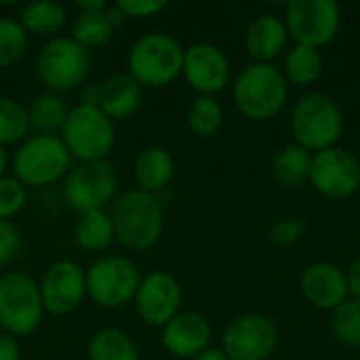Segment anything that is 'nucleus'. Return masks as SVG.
Listing matches in <instances>:
<instances>
[{"mask_svg":"<svg viewBox=\"0 0 360 360\" xmlns=\"http://www.w3.org/2000/svg\"><path fill=\"white\" fill-rule=\"evenodd\" d=\"M192 360H228V356L224 354V350L221 348H207V350H202L200 354H196Z\"/></svg>","mask_w":360,"mask_h":360,"instance_id":"41","label":"nucleus"},{"mask_svg":"<svg viewBox=\"0 0 360 360\" xmlns=\"http://www.w3.org/2000/svg\"><path fill=\"white\" fill-rule=\"evenodd\" d=\"M118 186V171L108 158L78 162L63 179V198L78 213L105 211V207L116 200Z\"/></svg>","mask_w":360,"mask_h":360,"instance_id":"10","label":"nucleus"},{"mask_svg":"<svg viewBox=\"0 0 360 360\" xmlns=\"http://www.w3.org/2000/svg\"><path fill=\"white\" fill-rule=\"evenodd\" d=\"M6 169H8V154H6V150L0 146V177L6 175Z\"/></svg>","mask_w":360,"mask_h":360,"instance_id":"43","label":"nucleus"},{"mask_svg":"<svg viewBox=\"0 0 360 360\" xmlns=\"http://www.w3.org/2000/svg\"><path fill=\"white\" fill-rule=\"evenodd\" d=\"M72 162L59 135H30L17 146L11 169L25 188H46L65 179Z\"/></svg>","mask_w":360,"mask_h":360,"instance_id":"4","label":"nucleus"},{"mask_svg":"<svg viewBox=\"0 0 360 360\" xmlns=\"http://www.w3.org/2000/svg\"><path fill=\"white\" fill-rule=\"evenodd\" d=\"M91 70V55L72 36L46 40L36 55V76L51 93L76 91L84 84Z\"/></svg>","mask_w":360,"mask_h":360,"instance_id":"6","label":"nucleus"},{"mask_svg":"<svg viewBox=\"0 0 360 360\" xmlns=\"http://www.w3.org/2000/svg\"><path fill=\"white\" fill-rule=\"evenodd\" d=\"M74 238L80 249L91 253H101L112 247L116 240L114 224L108 211H89L80 213L74 226Z\"/></svg>","mask_w":360,"mask_h":360,"instance_id":"25","label":"nucleus"},{"mask_svg":"<svg viewBox=\"0 0 360 360\" xmlns=\"http://www.w3.org/2000/svg\"><path fill=\"white\" fill-rule=\"evenodd\" d=\"M78 105L99 108V84H82L78 89Z\"/></svg>","mask_w":360,"mask_h":360,"instance_id":"39","label":"nucleus"},{"mask_svg":"<svg viewBox=\"0 0 360 360\" xmlns=\"http://www.w3.org/2000/svg\"><path fill=\"white\" fill-rule=\"evenodd\" d=\"M306 234V224L302 219H295V217H287L278 224L272 226L270 230V243L278 249H285V247H291L295 245L297 240H302V236Z\"/></svg>","mask_w":360,"mask_h":360,"instance_id":"34","label":"nucleus"},{"mask_svg":"<svg viewBox=\"0 0 360 360\" xmlns=\"http://www.w3.org/2000/svg\"><path fill=\"white\" fill-rule=\"evenodd\" d=\"M285 25L295 44L323 49L342 27V6L335 0H293L285 8Z\"/></svg>","mask_w":360,"mask_h":360,"instance_id":"11","label":"nucleus"},{"mask_svg":"<svg viewBox=\"0 0 360 360\" xmlns=\"http://www.w3.org/2000/svg\"><path fill=\"white\" fill-rule=\"evenodd\" d=\"M0 360H21V346L19 340L2 333L0 335Z\"/></svg>","mask_w":360,"mask_h":360,"instance_id":"37","label":"nucleus"},{"mask_svg":"<svg viewBox=\"0 0 360 360\" xmlns=\"http://www.w3.org/2000/svg\"><path fill=\"white\" fill-rule=\"evenodd\" d=\"M133 177L137 190L148 194H160L167 190L175 177V160L169 150L160 146H150L139 152L133 165Z\"/></svg>","mask_w":360,"mask_h":360,"instance_id":"21","label":"nucleus"},{"mask_svg":"<svg viewBox=\"0 0 360 360\" xmlns=\"http://www.w3.org/2000/svg\"><path fill=\"white\" fill-rule=\"evenodd\" d=\"M27 202V188L13 175L0 177V219L13 221Z\"/></svg>","mask_w":360,"mask_h":360,"instance_id":"33","label":"nucleus"},{"mask_svg":"<svg viewBox=\"0 0 360 360\" xmlns=\"http://www.w3.org/2000/svg\"><path fill=\"white\" fill-rule=\"evenodd\" d=\"M40 287V300L44 314L68 316L80 308L86 297V278L80 264L72 259H59L44 272Z\"/></svg>","mask_w":360,"mask_h":360,"instance_id":"15","label":"nucleus"},{"mask_svg":"<svg viewBox=\"0 0 360 360\" xmlns=\"http://www.w3.org/2000/svg\"><path fill=\"white\" fill-rule=\"evenodd\" d=\"M278 346V329L264 314L236 316L221 335L228 360H268Z\"/></svg>","mask_w":360,"mask_h":360,"instance_id":"13","label":"nucleus"},{"mask_svg":"<svg viewBox=\"0 0 360 360\" xmlns=\"http://www.w3.org/2000/svg\"><path fill=\"white\" fill-rule=\"evenodd\" d=\"M21 249V232L13 221L0 219V266L11 264Z\"/></svg>","mask_w":360,"mask_h":360,"instance_id":"35","label":"nucleus"},{"mask_svg":"<svg viewBox=\"0 0 360 360\" xmlns=\"http://www.w3.org/2000/svg\"><path fill=\"white\" fill-rule=\"evenodd\" d=\"M108 213L114 224L116 240L129 251H148L162 236L165 207L154 194L141 190L122 192L110 205Z\"/></svg>","mask_w":360,"mask_h":360,"instance_id":"1","label":"nucleus"},{"mask_svg":"<svg viewBox=\"0 0 360 360\" xmlns=\"http://www.w3.org/2000/svg\"><path fill=\"white\" fill-rule=\"evenodd\" d=\"M344 112L340 103L321 91L300 97L291 114L293 143L316 154L321 150L338 146L344 133Z\"/></svg>","mask_w":360,"mask_h":360,"instance_id":"5","label":"nucleus"},{"mask_svg":"<svg viewBox=\"0 0 360 360\" xmlns=\"http://www.w3.org/2000/svg\"><path fill=\"white\" fill-rule=\"evenodd\" d=\"M78 13H101L108 8L105 0H78L76 2Z\"/></svg>","mask_w":360,"mask_h":360,"instance_id":"40","label":"nucleus"},{"mask_svg":"<svg viewBox=\"0 0 360 360\" xmlns=\"http://www.w3.org/2000/svg\"><path fill=\"white\" fill-rule=\"evenodd\" d=\"M114 25L110 23L105 11L101 13H78L72 23V38L86 51L99 49L110 42Z\"/></svg>","mask_w":360,"mask_h":360,"instance_id":"29","label":"nucleus"},{"mask_svg":"<svg viewBox=\"0 0 360 360\" xmlns=\"http://www.w3.org/2000/svg\"><path fill=\"white\" fill-rule=\"evenodd\" d=\"M289 32L281 17L259 15L255 17L245 34V49L253 63H274L287 51Z\"/></svg>","mask_w":360,"mask_h":360,"instance_id":"19","label":"nucleus"},{"mask_svg":"<svg viewBox=\"0 0 360 360\" xmlns=\"http://www.w3.org/2000/svg\"><path fill=\"white\" fill-rule=\"evenodd\" d=\"M186 122L196 137H213L224 124V108L217 97L198 95L188 108Z\"/></svg>","mask_w":360,"mask_h":360,"instance_id":"28","label":"nucleus"},{"mask_svg":"<svg viewBox=\"0 0 360 360\" xmlns=\"http://www.w3.org/2000/svg\"><path fill=\"white\" fill-rule=\"evenodd\" d=\"M30 137L27 108L8 95H0V146H19Z\"/></svg>","mask_w":360,"mask_h":360,"instance_id":"30","label":"nucleus"},{"mask_svg":"<svg viewBox=\"0 0 360 360\" xmlns=\"http://www.w3.org/2000/svg\"><path fill=\"white\" fill-rule=\"evenodd\" d=\"M181 76L198 95L215 97L232 78V65L224 49L213 42H194L184 53Z\"/></svg>","mask_w":360,"mask_h":360,"instance_id":"16","label":"nucleus"},{"mask_svg":"<svg viewBox=\"0 0 360 360\" xmlns=\"http://www.w3.org/2000/svg\"><path fill=\"white\" fill-rule=\"evenodd\" d=\"M21 27L34 36H51L59 34L68 23V8L57 0H38L30 2L19 13Z\"/></svg>","mask_w":360,"mask_h":360,"instance_id":"24","label":"nucleus"},{"mask_svg":"<svg viewBox=\"0 0 360 360\" xmlns=\"http://www.w3.org/2000/svg\"><path fill=\"white\" fill-rule=\"evenodd\" d=\"M283 74L287 82L297 84V86H308L316 82L323 74L321 51L312 46H304V44H293L291 49L285 51Z\"/></svg>","mask_w":360,"mask_h":360,"instance_id":"26","label":"nucleus"},{"mask_svg":"<svg viewBox=\"0 0 360 360\" xmlns=\"http://www.w3.org/2000/svg\"><path fill=\"white\" fill-rule=\"evenodd\" d=\"M300 289L308 304L327 312H333L350 297L346 270L331 262H314L306 266L300 276Z\"/></svg>","mask_w":360,"mask_h":360,"instance_id":"17","label":"nucleus"},{"mask_svg":"<svg viewBox=\"0 0 360 360\" xmlns=\"http://www.w3.org/2000/svg\"><path fill=\"white\" fill-rule=\"evenodd\" d=\"M86 354L89 360H139V348L122 329L105 327L91 338Z\"/></svg>","mask_w":360,"mask_h":360,"instance_id":"27","label":"nucleus"},{"mask_svg":"<svg viewBox=\"0 0 360 360\" xmlns=\"http://www.w3.org/2000/svg\"><path fill=\"white\" fill-rule=\"evenodd\" d=\"M27 51V32L15 17H0V70L17 63Z\"/></svg>","mask_w":360,"mask_h":360,"instance_id":"32","label":"nucleus"},{"mask_svg":"<svg viewBox=\"0 0 360 360\" xmlns=\"http://www.w3.org/2000/svg\"><path fill=\"white\" fill-rule=\"evenodd\" d=\"M232 99L245 118L264 122L285 108L289 82L274 63H249L232 84Z\"/></svg>","mask_w":360,"mask_h":360,"instance_id":"2","label":"nucleus"},{"mask_svg":"<svg viewBox=\"0 0 360 360\" xmlns=\"http://www.w3.org/2000/svg\"><path fill=\"white\" fill-rule=\"evenodd\" d=\"M310 184L327 198H350L360 190V158L348 148L333 146L312 154Z\"/></svg>","mask_w":360,"mask_h":360,"instance_id":"12","label":"nucleus"},{"mask_svg":"<svg viewBox=\"0 0 360 360\" xmlns=\"http://www.w3.org/2000/svg\"><path fill=\"white\" fill-rule=\"evenodd\" d=\"M116 6L122 11L127 19H148L167 8V2L162 0H118Z\"/></svg>","mask_w":360,"mask_h":360,"instance_id":"36","label":"nucleus"},{"mask_svg":"<svg viewBox=\"0 0 360 360\" xmlns=\"http://www.w3.org/2000/svg\"><path fill=\"white\" fill-rule=\"evenodd\" d=\"M184 53L186 49L171 34H143L131 44L127 55V68L129 74L141 86L160 89L181 76Z\"/></svg>","mask_w":360,"mask_h":360,"instance_id":"3","label":"nucleus"},{"mask_svg":"<svg viewBox=\"0 0 360 360\" xmlns=\"http://www.w3.org/2000/svg\"><path fill=\"white\" fill-rule=\"evenodd\" d=\"M181 302L184 291L179 281L165 270H152L150 274L141 276L133 300L139 319L148 327L156 329H162L173 316L181 312Z\"/></svg>","mask_w":360,"mask_h":360,"instance_id":"14","label":"nucleus"},{"mask_svg":"<svg viewBox=\"0 0 360 360\" xmlns=\"http://www.w3.org/2000/svg\"><path fill=\"white\" fill-rule=\"evenodd\" d=\"M141 99L143 86L129 72H116L99 84V110L114 122L133 116Z\"/></svg>","mask_w":360,"mask_h":360,"instance_id":"20","label":"nucleus"},{"mask_svg":"<svg viewBox=\"0 0 360 360\" xmlns=\"http://www.w3.org/2000/svg\"><path fill=\"white\" fill-rule=\"evenodd\" d=\"M310 169H312V152H308L297 143L285 146L272 158V177L278 186L287 190L302 188L306 181H310Z\"/></svg>","mask_w":360,"mask_h":360,"instance_id":"23","label":"nucleus"},{"mask_svg":"<svg viewBox=\"0 0 360 360\" xmlns=\"http://www.w3.org/2000/svg\"><path fill=\"white\" fill-rule=\"evenodd\" d=\"M213 327L198 312H179L160 329L162 348L175 359L192 360L211 346Z\"/></svg>","mask_w":360,"mask_h":360,"instance_id":"18","label":"nucleus"},{"mask_svg":"<svg viewBox=\"0 0 360 360\" xmlns=\"http://www.w3.org/2000/svg\"><path fill=\"white\" fill-rule=\"evenodd\" d=\"M84 278L86 297L105 310L131 304L141 283L139 268L124 255H101L84 270Z\"/></svg>","mask_w":360,"mask_h":360,"instance_id":"9","label":"nucleus"},{"mask_svg":"<svg viewBox=\"0 0 360 360\" xmlns=\"http://www.w3.org/2000/svg\"><path fill=\"white\" fill-rule=\"evenodd\" d=\"M59 137L74 160H105L116 143V127L99 108L74 105Z\"/></svg>","mask_w":360,"mask_h":360,"instance_id":"7","label":"nucleus"},{"mask_svg":"<svg viewBox=\"0 0 360 360\" xmlns=\"http://www.w3.org/2000/svg\"><path fill=\"white\" fill-rule=\"evenodd\" d=\"M70 110L72 108L68 105V101L57 93L46 91L34 97L27 105L30 131H34V135H59Z\"/></svg>","mask_w":360,"mask_h":360,"instance_id":"22","label":"nucleus"},{"mask_svg":"<svg viewBox=\"0 0 360 360\" xmlns=\"http://www.w3.org/2000/svg\"><path fill=\"white\" fill-rule=\"evenodd\" d=\"M44 316L40 287L25 272H6L0 276V327L6 335L19 340L32 335Z\"/></svg>","mask_w":360,"mask_h":360,"instance_id":"8","label":"nucleus"},{"mask_svg":"<svg viewBox=\"0 0 360 360\" xmlns=\"http://www.w3.org/2000/svg\"><path fill=\"white\" fill-rule=\"evenodd\" d=\"M331 331L348 348H360V300L348 297L331 312Z\"/></svg>","mask_w":360,"mask_h":360,"instance_id":"31","label":"nucleus"},{"mask_svg":"<svg viewBox=\"0 0 360 360\" xmlns=\"http://www.w3.org/2000/svg\"><path fill=\"white\" fill-rule=\"evenodd\" d=\"M105 15H108V19H110V23L114 25V30L118 27V25H122L124 21H127V17L122 15V11L116 6V4H112V6H108L105 8Z\"/></svg>","mask_w":360,"mask_h":360,"instance_id":"42","label":"nucleus"},{"mask_svg":"<svg viewBox=\"0 0 360 360\" xmlns=\"http://www.w3.org/2000/svg\"><path fill=\"white\" fill-rule=\"evenodd\" d=\"M346 283H348L350 297L360 300V255L348 266V270H346Z\"/></svg>","mask_w":360,"mask_h":360,"instance_id":"38","label":"nucleus"}]
</instances>
